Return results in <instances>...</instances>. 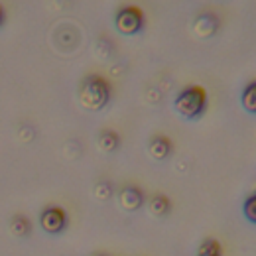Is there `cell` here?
Listing matches in <instances>:
<instances>
[{
    "instance_id": "10",
    "label": "cell",
    "mask_w": 256,
    "mask_h": 256,
    "mask_svg": "<svg viewBox=\"0 0 256 256\" xmlns=\"http://www.w3.org/2000/svg\"><path fill=\"white\" fill-rule=\"evenodd\" d=\"M240 104H242V108H244L246 112L256 114V81L248 83V85L244 87V91H242V95H240Z\"/></svg>"
},
{
    "instance_id": "17",
    "label": "cell",
    "mask_w": 256,
    "mask_h": 256,
    "mask_svg": "<svg viewBox=\"0 0 256 256\" xmlns=\"http://www.w3.org/2000/svg\"><path fill=\"white\" fill-rule=\"evenodd\" d=\"M98 256H102V254H98Z\"/></svg>"
},
{
    "instance_id": "12",
    "label": "cell",
    "mask_w": 256,
    "mask_h": 256,
    "mask_svg": "<svg viewBox=\"0 0 256 256\" xmlns=\"http://www.w3.org/2000/svg\"><path fill=\"white\" fill-rule=\"evenodd\" d=\"M197 254H213V256H219L221 254V246H219V242L217 240H213V238H209V240H205L201 246H199V252Z\"/></svg>"
},
{
    "instance_id": "15",
    "label": "cell",
    "mask_w": 256,
    "mask_h": 256,
    "mask_svg": "<svg viewBox=\"0 0 256 256\" xmlns=\"http://www.w3.org/2000/svg\"><path fill=\"white\" fill-rule=\"evenodd\" d=\"M2 22H4V12H2V8H0V26H2Z\"/></svg>"
},
{
    "instance_id": "7",
    "label": "cell",
    "mask_w": 256,
    "mask_h": 256,
    "mask_svg": "<svg viewBox=\"0 0 256 256\" xmlns=\"http://www.w3.org/2000/svg\"><path fill=\"white\" fill-rule=\"evenodd\" d=\"M148 152L154 160H166L172 154V142L164 136H154L148 144Z\"/></svg>"
},
{
    "instance_id": "5",
    "label": "cell",
    "mask_w": 256,
    "mask_h": 256,
    "mask_svg": "<svg viewBox=\"0 0 256 256\" xmlns=\"http://www.w3.org/2000/svg\"><path fill=\"white\" fill-rule=\"evenodd\" d=\"M118 203H120V207L124 211H130V213L138 211L144 205V193L140 192L138 188H134V186H126L118 193Z\"/></svg>"
},
{
    "instance_id": "6",
    "label": "cell",
    "mask_w": 256,
    "mask_h": 256,
    "mask_svg": "<svg viewBox=\"0 0 256 256\" xmlns=\"http://www.w3.org/2000/svg\"><path fill=\"white\" fill-rule=\"evenodd\" d=\"M217 30H219V20L211 12H205V14L197 16L195 22H193V32L199 38H211Z\"/></svg>"
},
{
    "instance_id": "11",
    "label": "cell",
    "mask_w": 256,
    "mask_h": 256,
    "mask_svg": "<svg viewBox=\"0 0 256 256\" xmlns=\"http://www.w3.org/2000/svg\"><path fill=\"white\" fill-rule=\"evenodd\" d=\"M10 230H12V234H16V236H28L30 230H32V226H30V221H28L26 217L16 215V217L10 221Z\"/></svg>"
},
{
    "instance_id": "8",
    "label": "cell",
    "mask_w": 256,
    "mask_h": 256,
    "mask_svg": "<svg viewBox=\"0 0 256 256\" xmlns=\"http://www.w3.org/2000/svg\"><path fill=\"white\" fill-rule=\"evenodd\" d=\"M170 201H168V197H164V195H154L150 201H148V211H150V215H154V217H166L168 213H170Z\"/></svg>"
},
{
    "instance_id": "4",
    "label": "cell",
    "mask_w": 256,
    "mask_h": 256,
    "mask_svg": "<svg viewBox=\"0 0 256 256\" xmlns=\"http://www.w3.org/2000/svg\"><path fill=\"white\" fill-rule=\"evenodd\" d=\"M40 224H42V228L46 232L58 234V232L64 230L65 224H67V215H65L64 209H60V207H48L40 215Z\"/></svg>"
},
{
    "instance_id": "9",
    "label": "cell",
    "mask_w": 256,
    "mask_h": 256,
    "mask_svg": "<svg viewBox=\"0 0 256 256\" xmlns=\"http://www.w3.org/2000/svg\"><path fill=\"white\" fill-rule=\"evenodd\" d=\"M96 146H98V150H102V152H114V150L118 148V136H116V132H112V130H102V132L98 134Z\"/></svg>"
},
{
    "instance_id": "3",
    "label": "cell",
    "mask_w": 256,
    "mask_h": 256,
    "mask_svg": "<svg viewBox=\"0 0 256 256\" xmlns=\"http://www.w3.org/2000/svg\"><path fill=\"white\" fill-rule=\"evenodd\" d=\"M114 26H116V30L122 34V36H134V34H138L142 30L144 16H142V12L138 8L128 6V8H122V10L116 12Z\"/></svg>"
},
{
    "instance_id": "16",
    "label": "cell",
    "mask_w": 256,
    "mask_h": 256,
    "mask_svg": "<svg viewBox=\"0 0 256 256\" xmlns=\"http://www.w3.org/2000/svg\"><path fill=\"white\" fill-rule=\"evenodd\" d=\"M197 256H213V254H197Z\"/></svg>"
},
{
    "instance_id": "2",
    "label": "cell",
    "mask_w": 256,
    "mask_h": 256,
    "mask_svg": "<svg viewBox=\"0 0 256 256\" xmlns=\"http://www.w3.org/2000/svg\"><path fill=\"white\" fill-rule=\"evenodd\" d=\"M205 104H207V96H205V91L201 87H188L174 100L176 110L190 120L199 118L205 112Z\"/></svg>"
},
{
    "instance_id": "1",
    "label": "cell",
    "mask_w": 256,
    "mask_h": 256,
    "mask_svg": "<svg viewBox=\"0 0 256 256\" xmlns=\"http://www.w3.org/2000/svg\"><path fill=\"white\" fill-rule=\"evenodd\" d=\"M110 100V87L108 83L98 77V75H91L87 79H83L81 87H79V104L85 110H102Z\"/></svg>"
},
{
    "instance_id": "13",
    "label": "cell",
    "mask_w": 256,
    "mask_h": 256,
    "mask_svg": "<svg viewBox=\"0 0 256 256\" xmlns=\"http://www.w3.org/2000/svg\"><path fill=\"white\" fill-rule=\"evenodd\" d=\"M93 193H95V197L98 201H104V199H108L112 195V186L108 182H98L95 186V190H93Z\"/></svg>"
},
{
    "instance_id": "14",
    "label": "cell",
    "mask_w": 256,
    "mask_h": 256,
    "mask_svg": "<svg viewBox=\"0 0 256 256\" xmlns=\"http://www.w3.org/2000/svg\"><path fill=\"white\" fill-rule=\"evenodd\" d=\"M242 213L244 217L256 224V195H250L246 201H244V207H242Z\"/></svg>"
}]
</instances>
